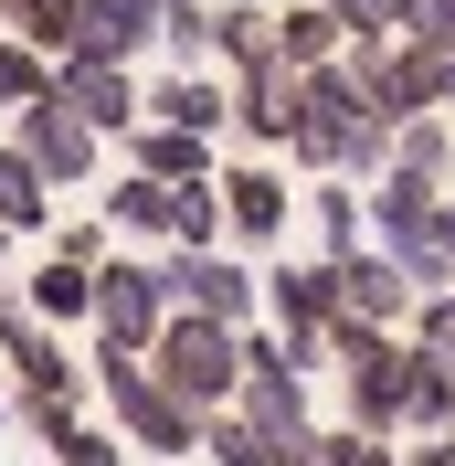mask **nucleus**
<instances>
[{"label": "nucleus", "mask_w": 455, "mask_h": 466, "mask_svg": "<svg viewBox=\"0 0 455 466\" xmlns=\"http://www.w3.org/2000/svg\"><path fill=\"white\" fill-rule=\"evenodd\" d=\"M286 148H297V170H318V180H381L392 127L360 106L349 64H308V75H297V116H286Z\"/></svg>", "instance_id": "obj_1"}, {"label": "nucleus", "mask_w": 455, "mask_h": 466, "mask_svg": "<svg viewBox=\"0 0 455 466\" xmlns=\"http://www.w3.org/2000/svg\"><path fill=\"white\" fill-rule=\"evenodd\" d=\"M360 233L392 255V276L413 297L455 287V202H445V191H424V180H402V170L360 180Z\"/></svg>", "instance_id": "obj_2"}, {"label": "nucleus", "mask_w": 455, "mask_h": 466, "mask_svg": "<svg viewBox=\"0 0 455 466\" xmlns=\"http://www.w3.org/2000/svg\"><path fill=\"white\" fill-rule=\"evenodd\" d=\"M148 381H159L180 413H223L233 381H244V329L170 308V319H159V339H148Z\"/></svg>", "instance_id": "obj_3"}, {"label": "nucleus", "mask_w": 455, "mask_h": 466, "mask_svg": "<svg viewBox=\"0 0 455 466\" xmlns=\"http://www.w3.org/2000/svg\"><path fill=\"white\" fill-rule=\"evenodd\" d=\"M159 319H170V287H159V265H148V255H106V265L86 276V329H96V350L148 360Z\"/></svg>", "instance_id": "obj_4"}, {"label": "nucleus", "mask_w": 455, "mask_h": 466, "mask_svg": "<svg viewBox=\"0 0 455 466\" xmlns=\"http://www.w3.org/2000/svg\"><path fill=\"white\" fill-rule=\"evenodd\" d=\"M96 392H106V413H116V445L127 456H201V413H180L159 381H148V360H116V350H96Z\"/></svg>", "instance_id": "obj_5"}, {"label": "nucleus", "mask_w": 455, "mask_h": 466, "mask_svg": "<svg viewBox=\"0 0 455 466\" xmlns=\"http://www.w3.org/2000/svg\"><path fill=\"white\" fill-rule=\"evenodd\" d=\"M11 148H22L32 170H43V191H86L96 170H106V138H96L86 116L54 96V75H43V96L22 106V127H11Z\"/></svg>", "instance_id": "obj_6"}, {"label": "nucleus", "mask_w": 455, "mask_h": 466, "mask_svg": "<svg viewBox=\"0 0 455 466\" xmlns=\"http://www.w3.org/2000/svg\"><path fill=\"white\" fill-rule=\"evenodd\" d=\"M159 287H170V308H191V319H223V329H255V265H233L223 244L212 255H159Z\"/></svg>", "instance_id": "obj_7"}, {"label": "nucleus", "mask_w": 455, "mask_h": 466, "mask_svg": "<svg viewBox=\"0 0 455 466\" xmlns=\"http://www.w3.org/2000/svg\"><path fill=\"white\" fill-rule=\"evenodd\" d=\"M0 360H11V381H22V403H75V392H86V371H75V350H64L54 329L32 319L22 297L0 308Z\"/></svg>", "instance_id": "obj_8"}, {"label": "nucleus", "mask_w": 455, "mask_h": 466, "mask_svg": "<svg viewBox=\"0 0 455 466\" xmlns=\"http://www.w3.org/2000/svg\"><path fill=\"white\" fill-rule=\"evenodd\" d=\"M212 202H223V233H244V244H286V223H297L276 159H233V170H212Z\"/></svg>", "instance_id": "obj_9"}, {"label": "nucleus", "mask_w": 455, "mask_h": 466, "mask_svg": "<svg viewBox=\"0 0 455 466\" xmlns=\"http://www.w3.org/2000/svg\"><path fill=\"white\" fill-rule=\"evenodd\" d=\"M54 96L86 116L96 138H127L138 127V75L127 64H86V54H54Z\"/></svg>", "instance_id": "obj_10"}, {"label": "nucleus", "mask_w": 455, "mask_h": 466, "mask_svg": "<svg viewBox=\"0 0 455 466\" xmlns=\"http://www.w3.org/2000/svg\"><path fill=\"white\" fill-rule=\"evenodd\" d=\"M329 276H339V319H360V329H402V319H413V287L392 276V255H381V244L329 255Z\"/></svg>", "instance_id": "obj_11"}, {"label": "nucleus", "mask_w": 455, "mask_h": 466, "mask_svg": "<svg viewBox=\"0 0 455 466\" xmlns=\"http://www.w3.org/2000/svg\"><path fill=\"white\" fill-rule=\"evenodd\" d=\"M138 116L180 127V138H212L223 127V75H159V86H138Z\"/></svg>", "instance_id": "obj_12"}, {"label": "nucleus", "mask_w": 455, "mask_h": 466, "mask_svg": "<svg viewBox=\"0 0 455 466\" xmlns=\"http://www.w3.org/2000/svg\"><path fill=\"white\" fill-rule=\"evenodd\" d=\"M381 170H402V180H424V191H445V180H455V116H402L392 148H381Z\"/></svg>", "instance_id": "obj_13"}, {"label": "nucleus", "mask_w": 455, "mask_h": 466, "mask_svg": "<svg viewBox=\"0 0 455 466\" xmlns=\"http://www.w3.org/2000/svg\"><path fill=\"white\" fill-rule=\"evenodd\" d=\"M127 170L170 180V191H180V180H212V138H180V127H148V116H138V127H127Z\"/></svg>", "instance_id": "obj_14"}, {"label": "nucleus", "mask_w": 455, "mask_h": 466, "mask_svg": "<svg viewBox=\"0 0 455 466\" xmlns=\"http://www.w3.org/2000/svg\"><path fill=\"white\" fill-rule=\"evenodd\" d=\"M106 233H127V244H170V180H138V170H116L106 180V212H96Z\"/></svg>", "instance_id": "obj_15"}, {"label": "nucleus", "mask_w": 455, "mask_h": 466, "mask_svg": "<svg viewBox=\"0 0 455 466\" xmlns=\"http://www.w3.org/2000/svg\"><path fill=\"white\" fill-rule=\"evenodd\" d=\"M402 350H413V339H402ZM402 435H455V371L434 360V350L402 360Z\"/></svg>", "instance_id": "obj_16"}, {"label": "nucleus", "mask_w": 455, "mask_h": 466, "mask_svg": "<svg viewBox=\"0 0 455 466\" xmlns=\"http://www.w3.org/2000/svg\"><path fill=\"white\" fill-rule=\"evenodd\" d=\"M0 233H11V244H22V233H54V191H43V170H32L11 138H0Z\"/></svg>", "instance_id": "obj_17"}, {"label": "nucleus", "mask_w": 455, "mask_h": 466, "mask_svg": "<svg viewBox=\"0 0 455 466\" xmlns=\"http://www.w3.org/2000/svg\"><path fill=\"white\" fill-rule=\"evenodd\" d=\"M86 276H96V265H64V255H43V265L22 276V308H32L43 329H75V319H86Z\"/></svg>", "instance_id": "obj_18"}, {"label": "nucleus", "mask_w": 455, "mask_h": 466, "mask_svg": "<svg viewBox=\"0 0 455 466\" xmlns=\"http://www.w3.org/2000/svg\"><path fill=\"white\" fill-rule=\"evenodd\" d=\"M212 54H223L233 75H255V64H286V54H276V11H255V0L212 11Z\"/></svg>", "instance_id": "obj_19"}, {"label": "nucleus", "mask_w": 455, "mask_h": 466, "mask_svg": "<svg viewBox=\"0 0 455 466\" xmlns=\"http://www.w3.org/2000/svg\"><path fill=\"white\" fill-rule=\"evenodd\" d=\"M0 32H11V43H32V54L54 64L64 43H75V0H0Z\"/></svg>", "instance_id": "obj_20"}, {"label": "nucleus", "mask_w": 455, "mask_h": 466, "mask_svg": "<svg viewBox=\"0 0 455 466\" xmlns=\"http://www.w3.org/2000/svg\"><path fill=\"white\" fill-rule=\"evenodd\" d=\"M276 54H286V75H308V64H339V22L329 11H276Z\"/></svg>", "instance_id": "obj_21"}, {"label": "nucleus", "mask_w": 455, "mask_h": 466, "mask_svg": "<svg viewBox=\"0 0 455 466\" xmlns=\"http://www.w3.org/2000/svg\"><path fill=\"white\" fill-rule=\"evenodd\" d=\"M308 212H318V244H329V255L370 244V233H360V180H318V191H308Z\"/></svg>", "instance_id": "obj_22"}, {"label": "nucleus", "mask_w": 455, "mask_h": 466, "mask_svg": "<svg viewBox=\"0 0 455 466\" xmlns=\"http://www.w3.org/2000/svg\"><path fill=\"white\" fill-rule=\"evenodd\" d=\"M191 445H212V466H265V445L244 435V413H233V403H223V413H201V435H191Z\"/></svg>", "instance_id": "obj_23"}, {"label": "nucleus", "mask_w": 455, "mask_h": 466, "mask_svg": "<svg viewBox=\"0 0 455 466\" xmlns=\"http://www.w3.org/2000/svg\"><path fill=\"white\" fill-rule=\"evenodd\" d=\"M43 75H54V64L32 54V43H0V106H32V96H43Z\"/></svg>", "instance_id": "obj_24"}, {"label": "nucleus", "mask_w": 455, "mask_h": 466, "mask_svg": "<svg viewBox=\"0 0 455 466\" xmlns=\"http://www.w3.org/2000/svg\"><path fill=\"white\" fill-rule=\"evenodd\" d=\"M96 11L116 22V43H127V64H138L148 43H159V0H96Z\"/></svg>", "instance_id": "obj_25"}, {"label": "nucleus", "mask_w": 455, "mask_h": 466, "mask_svg": "<svg viewBox=\"0 0 455 466\" xmlns=\"http://www.w3.org/2000/svg\"><path fill=\"white\" fill-rule=\"evenodd\" d=\"M43 244H54L64 265H106V255H116V233H106V223H54Z\"/></svg>", "instance_id": "obj_26"}, {"label": "nucleus", "mask_w": 455, "mask_h": 466, "mask_svg": "<svg viewBox=\"0 0 455 466\" xmlns=\"http://www.w3.org/2000/svg\"><path fill=\"white\" fill-rule=\"evenodd\" d=\"M22 424L43 435V456L64 466V445H75V424H86V413H75V403H22Z\"/></svg>", "instance_id": "obj_27"}, {"label": "nucleus", "mask_w": 455, "mask_h": 466, "mask_svg": "<svg viewBox=\"0 0 455 466\" xmlns=\"http://www.w3.org/2000/svg\"><path fill=\"white\" fill-rule=\"evenodd\" d=\"M64 466H127V445L96 435V424H75V445H64Z\"/></svg>", "instance_id": "obj_28"}, {"label": "nucleus", "mask_w": 455, "mask_h": 466, "mask_svg": "<svg viewBox=\"0 0 455 466\" xmlns=\"http://www.w3.org/2000/svg\"><path fill=\"white\" fill-rule=\"evenodd\" d=\"M434 116H455V43H434Z\"/></svg>", "instance_id": "obj_29"}, {"label": "nucleus", "mask_w": 455, "mask_h": 466, "mask_svg": "<svg viewBox=\"0 0 455 466\" xmlns=\"http://www.w3.org/2000/svg\"><path fill=\"white\" fill-rule=\"evenodd\" d=\"M402 466H455V456H445V435H424V445H402Z\"/></svg>", "instance_id": "obj_30"}, {"label": "nucleus", "mask_w": 455, "mask_h": 466, "mask_svg": "<svg viewBox=\"0 0 455 466\" xmlns=\"http://www.w3.org/2000/svg\"><path fill=\"white\" fill-rule=\"evenodd\" d=\"M370 466H402V445H381V456H370Z\"/></svg>", "instance_id": "obj_31"}, {"label": "nucleus", "mask_w": 455, "mask_h": 466, "mask_svg": "<svg viewBox=\"0 0 455 466\" xmlns=\"http://www.w3.org/2000/svg\"><path fill=\"white\" fill-rule=\"evenodd\" d=\"M0 435H11V403H0Z\"/></svg>", "instance_id": "obj_32"}, {"label": "nucleus", "mask_w": 455, "mask_h": 466, "mask_svg": "<svg viewBox=\"0 0 455 466\" xmlns=\"http://www.w3.org/2000/svg\"><path fill=\"white\" fill-rule=\"evenodd\" d=\"M0 255H11V233H0Z\"/></svg>", "instance_id": "obj_33"}, {"label": "nucleus", "mask_w": 455, "mask_h": 466, "mask_svg": "<svg viewBox=\"0 0 455 466\" xmlns=\"http://www.w3.org/2000/svg\"><path fill=\"white\" fill-rule=\"evenodd\" d=\"M445 371H455V350H445Z\"/></svg>", "instance_id": "obj_34"}, {"label": "nucleus", "mask_w": 455, "mask_h": 466, "mask_svg": "<svg viewBox=\"0 0 455 466\" xmlns=\"http://www.w3.org/2000/svg\"><path fill=\"white\" fill-rule=\"evenodd\" d=\"M445 202H455V191H445Z\"/></svg>", "instance_id": "obj_35"}]
</instances>
